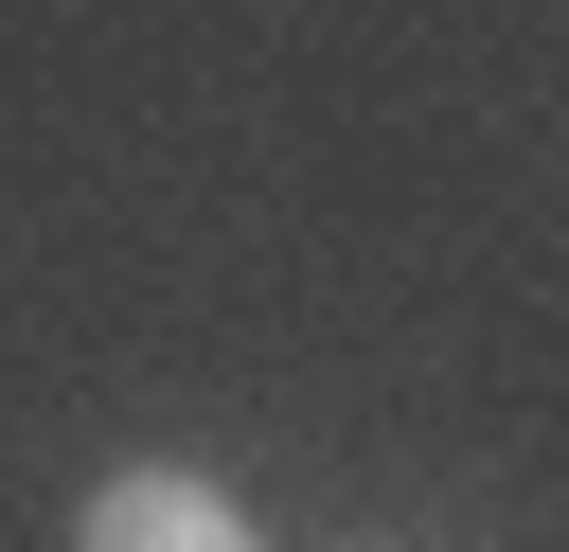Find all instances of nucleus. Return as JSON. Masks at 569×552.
I'll return each instance as SVG.
<instances>
[{"instance_id": "1", "label": "nucleus", "mask_w": 569, "mask_h": 552, "mask_svg": "<svg viewBox=\"0 0 569 552\" xmlns=\"http://www.w3.org/2000/svg\"><path fill=\"white\" fill-rule=\"evenodd\" d=\"M71 552H267V534H249L231 481H196V463H124V481L71 516Z\"/></svg>"}]
</instances>
